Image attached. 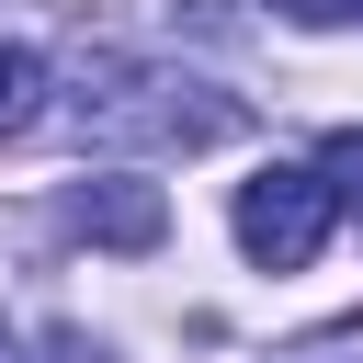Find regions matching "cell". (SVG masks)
<instances>
[{
	"mask_svg": "<svg viewBox=\"0 0 363 363\" xmlns=\"http://www.w3.org/2000/svg\"><path fill=\"white\" fill-rule=\"evenodd\" d=\"M0 363H23V340H11V329H0Z\"/></svg>",
	"mask_w": 363,
	"mask_h": 363,
	"instance_id": "7",
	"label": "cell"
},
{
	"mask_svg": "<svg viewBox=\"0 0 363 363\" xmlns=\"http://www.w3.org/2000/svg\"><path fill=\"white\" fill-rule=\"evenodd\" d=\"M295 23H352V0H284Z\"/></svg>",
	"mask_w": 363,
	"mask_h": 363,
	"instance_id": "6",
	"label": "cell"
},
{
	"mask_svg": "<svg viewBox=\"0 0 363 363\" xmlns=\"http://www.w3.org/2000/svg\"><path fill=\"white\" fill-rule=\"evenodd\" d=\"M68 227L102 238V250H159L170 204H159V182H79V193H68Z\"/></svg>",
	"mask_w": 363,
	"mask_h": 363,
	"instance_id": "3",
	"label": "cell"
},
{
	"mask_svg": "<svg viewBox=\"0 0 363 363\" xmlns=\"http://www.w3.org/2000/svg\"><path fill=\"white\" fill-rule=\"evenodd\" d=\"M352 11H363V0H352Z\"/></svg>",
	"mask_w": 363,
	"mask_h": 363,
	"instance_id": "8",
	"label": "cell"
},
{
	"mask_svg": "<svg viewBox=\"0 0 363 363\" xmlns=\"http://www.w3.org/2000/svg\"><path fill=\"white\" fill-rule=\"evenodd\" d=\"M329 182L318 170H261V182H238V250L261 261V272H306L318 261V238H329Z\"/></svg>",
	"mask_w": 363,
	"mask_h": 363,
	"instance_id": "2",
	"label": "cell"
},
{
	"mask_svg": "<svg viewBox=\"0 0 363 363\" xmlns=\"http://www.w3.org/2000/svg\"><path fill=\"white\" fill-rule=\"evenodd\" d=\"M79 136H136V147H227L238 136V102L204 91V79H170V68H91L79 91Z\"/></svg>",
	"mask_w": 363,
	"mask_h": 363,
	"instance_id": "1",
	"label": "cell"
},
{
	"mask_svg": "<svg viewBox=\"0 0 363 363\" xmlns=\"http://www.w3.org/2000/svg\"><path fill=\"white\" fill-rule=\"evenodd\" d=\"M45 113V57L34 45H0V136H23Z\"/></svg>",
	"mask_w": 363,
	"mask_h": 363,
	"instance_id": "4",
	"label": "cell"
},
{
	"mask_svg": "<svg viewBox=\"0 0 363 363\" xmlns=\"http://www.w3.org/2000/svg\"><path fill=\"white\" fill-rule=\"evenodd\" d=\"M318 182H329V204H352V216H363V125H340V136L318 147Z\"/></svg>",
	"mask_w": 363,
	"mask_h": 363,
	"instance_id": "5",
	"label": "cell"
}]
</instances>
